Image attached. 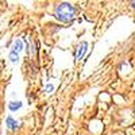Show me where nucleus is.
Wrapping results in <instances>:
<instances>
[{
	"label": "nucleus",
	"instance_id": "obj_1",
	"mask_svg": "<svg viewBox=\"0 0 135 135\" xmlns=\"http://www.w3.org/2000/svg\"><path fill=\"white\" fill-rule=\"evenodd\" d=\"M74 14H76V9L69 3H61L55 8V18L62 22H69L70 19L74 18Z\"/></svg>",
	"mask_w": 135,
	"mask_h": 135
},
{
	"label": "nucleus",
	"instance_id": "obj_2",
	"mask_svg": "<svg viewBox=\"0 0 135 135\" xmlns=\"http://www.w3.org/2000/svg\"><path fill=\"white\" fill-rule=\"evenodd\" d=\"M86 51H88V42L83 41V42L77 46V50H76V58H77V60H81L84 55H85Z\"/></svg>",
	"mask_w": 135,
	"mask_h": 135
},
{
	"label": "nucleus",
	"instance_id": "obj_3",
	"mask_svg": "<svg viewBox=\"0 0 135 135\" xmlns=\"http://www.w3.org/2000/svg\"><path fill=\"white\" fill-rule=\"evenodd\" d=\"M6 124H7V127H8L9 130H16L19 123H18V120H15L12 116H8L7 120H6Z\"/></svg>",
	"mask_w": 135,
	"mask_h": 135
},
{
	"label": "nucleus",
	"instance_id": "obj_4",
	"mask_svg": "<svg viewBox=\"0 0 135 135\" xmlns=\"http://www.w3.org/2000/svg\"><path fill=\"white\" fill-rule=\"evenodd\" d=\"M8 108H9V111H18V109H20L22 108V101H19V100H12V101H9L8 103Z\"/></svg>",
	"mask_w": 135,
	"mask_h": 135
},
{
	"label": "nucleus",
	"instance_id": "obj_5",
	"mask_svg": "<svg viewBox=\"0 0 135 135\" xmlns=\"http://www.w3.org/2000/svg\"><path fill=\"white\" fill-rule=\"evenodd\" d=\"M22 50H23V41L22 39H16L15 42H14V46H12V51H15V53H20Z\"/></svg>",
	"mask_w": 135,
	"mask_h": 135
},
{
	"label": "nucleus",
	"instance_id": "obj_6",
	"mask_svg": "<svg viewBox=\"0 0 135 135\" xmlns=\"http://www.w3.org/2000/svg\"><path fill=\"white\" fill-rule=\"evenodd\" d=\"M8 58H9V61H11V62H14V64H15V62H18V61H19V54L11 50V51H9V55H8Z\"/></svg>",
	"mask_w": 135,
	"mask_h": 135
},
{
	"label": "nucleus",
	"instance_id": "obj_7",
	"mask_svg": "<svg viewBox=\"0 0 135 135\" xmlns=\"http://www.w3.org/2000/svg\"><path fill=\"white\" fill-rule=\"evenodd\" d=\"M53 89H54V86H53V85L50 84V85H47L46 88H45V92H46V93H50V92L53 91Z\"/></svg>",
	"mask_w": 135,
	"mask_h": 135
},
{
	"label": "nucleus",
	"instance_id": "obj_8",
	"mask_svg": "<svg viewBox=\"0 0 135 135\" xmlns=\"http://www.w3.org/2000/svg\"><path fill=\"white\" fill-rule=\"evenodd\" d=\"M131 4H132V7H134V8H135V2H132V3H131Z\"/></svg>",
	"mask_w": 135,
	"mask_h": 135
}]
</instances>
